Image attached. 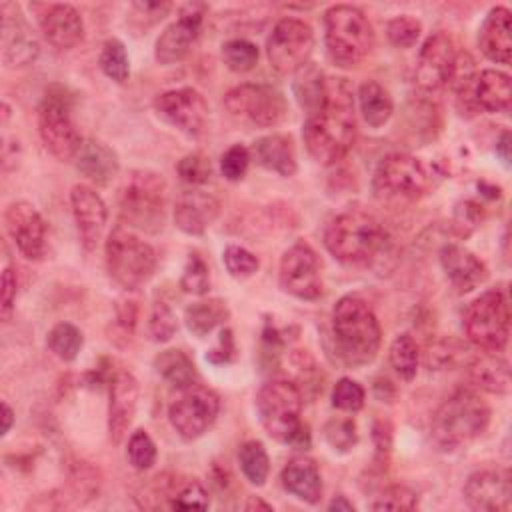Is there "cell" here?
I'll return each instance as SVG.
<instances>
[{
    "instance_id": "cell-49",
    "label": "cell",
    "mask_w": 512,
    "mask_h": 512,
    "mask_svg": "<svg viewBox=\"0 0 512 512\" xmlns=\"http://www.w3.org/2000/svg\"><path fill=\"white\" fill-rule=\"evenodd\" d=\"M176 328H178V324H176V316H174L172 308L166 302L156 300L154 306H152V312H150L152 340L154 342H168L174 336Z\"/></svg>"
},
{
    "instance_id": "cell-34",
    "label": "cell",
    "mask_w": 512,
    "mask_h": 512,
    "mask_svg": "<svg viewBox=\"0 0 512 512\" xmlns=\"http://www.w3.org/2000/svg\"><path fill=\"white\" fill-rule=\"evenodd\" d=\"M230 312H228V306L224 300L220 298H208V300H200V302H194L190 304L186 310H184V322H186V328L198 336V338H204L208 336L214 328H218L220 324H224L228 320Z\"/></svg>"
},
{
    "instance_id": "cell-57",
    "label": "cell",
    "mask_w": 512,
    "mask_h": 512,
    "mask_svg": "<svg viewBox=\"0 0 512 512\" xmlns=\"http://www.w3.org/2000/svg\"><path fill=\"white\" fill-rule=\"evenodd\" d=\"M496 154L502 158L504 164H510V132L504 130L496 142Z\"/></svg>"
},
{
    "instance_id": "cell-30",
    "label": "cell",
    "mask_w": 512,
    "mask_h": 512,
    "mask_svg": "<svg viewBox=\"0 0 512 512\" xmlns=\"http://www.w3.org/2000/svg\"><path fill=\"white\" fill-rule=\"evenodd\" d=\"M78 172L96 186H106L118 174V156L116 152L100 140L82 142L76 154Z\"/></svg>"
},
{
    "instance_id": "cell-48",
    "label": "cell",
    "mask_w": 512,
    "mask_h": 512,
    "mask_svg": "<svg viewBox=\"0 0 512 512\" xmlns=\"http://www.w3.org/2000/svg\"><path fill=\"white\" fill-rule=\"evenodd\" d=\"M210 504L206 488L198 480H188L178 486L170 508L176 510H206Z\"/></svg>"
},
{
    "instance_id": "cell-38",
    "label": "cell",
    "mask_w": 512,
    "mask_h": 512,
    "mask_svg": "<svg viewBox=\"0 0 512 512\" xmlns=\"http://www.w3.org/2000/svg\"><path fill=\"white\" fill-rule=\"evenodd\" d=\"M48 348L64 362H72L76 360L78 352L82 350L84 344V336L82 332L70 324V322H58L56 326H52V330L48 332L46 338Z\"/></svg>"
},
{
    "instance_id": "cell-37",
    "label": "cell",
    "mask_w": 512,
    "mask_h": 512,
    "mask_svg": "<svg viewBox=\"0 0 512 512\" xmlns=\"http://www.w3.org/2000/svg\"><path fill=\"white\" fill-rule=\"evenodd\" d=\"M390 364L394 372L404 380H412L416 376L420 364V348L410 334H400L394 338L390 344Z\"/></svg>"
},
{
    "instance_id": "cell-28",
    "label": "cell",
    "mask_w": 512,
    "mask_h": 512,
    "mask_svg": "<svg viewBox=\"0 0 512 512\" xmlns=\"http://www.w3.org/2000/svg\"><path fill=\"white\" fill-rule=\"evenodd\" d=\"M510 30H512V18L508 8L496 6L486 14L478 30V44L486 58L498 64H510V58H512Z\"/></svg>"
},
{
    "instance_id": "cell-20",
    "label": "cell",
    "mask_w": 512,
    "mask_h": 512,
    "mask_svg": "<svg viewBox=\"0 0 512 512\" xmlns=\"http://www.w3.org/2000/svg\"><path fill=\"white\" fill-rule=\"evenodd\" d=\"M456 54H458V48L448 34L444 32L432 34L424 42L418 56V64L414 72L416 84L424 92H436L440 88H446L448 74Z\"/></svg>"
},
{
    "instance_id": "cell-7",
    "label": "cell",
    "mask_w": 512,
    "mask_h": 512,
    "mask_svg": "<svg viewBox=\"0 0 512 512\" xmlns=\"http://www.w3.org/2000/svg\"><path fill=\"white\" fill-rule=\"evenodd\" d=\"M120 218L146 234H158L166 222V182L152 170H134L118 194Z\"/></svg>"
},
{
    "instance_id": "cell-3",
    "label": "cell",
    "mask_w": 512,
    "mask_h": 512,
    "mask_svg": "<svg viewBox=\"0 0 512 512\" xmlns=\"http://www.w3.org/2000/svg\"><path fill=\"white\" fill-rule=\"evenodd\" d=\"M324 246L342 264L366 266L386 254L388 236L374 216L362 210H346L326 226Z\"/></svg>"
},
{
    "instance_id": "cell-51",
    "label": "cell",
    "mask_w": 512,
    "mask_h": 512,
    "mask_svg": "<svg viewBox=\"0 0 512 512\" xmlns=\"http://www.w3.org/2000/svg\"><path fill=\"white\" fill-rule=\"evenodd\" d=\"M248 164H250V150L242 144H234L230 146L222 158H220V170H222V176L230 182H238L244 178L246 170H248Z\"/></svg>"
},
{
    "instance_id": "cell-31",
    "label": "cell",
    "mask_w": 512,
    "mask_h": 512,
    "mask_svg": "<svg viewBox=\"0 0 512 512\" xmlns=\"http://www.w3.org/2000/svg\"><path fill=\"white\" fill-rule=\"evenodd\" d=\"M252 156L262 168L270 172H276L286 178L296 174V150L290 136L268 134L258 138L252 146Z\"/></svg>"
},
{
    "instance_id": "cell-36",
    "label": "cell",
    "mask_w": 512,
    "mask_h": 512,
    "mask_svg": "<svg viewBox=\"0 0 512 512\" xmlns=\"http://www.w3.org/2000/svg\"><path fill=\"white\" fill-rule=\"evenodd\" d=\"M238 462L244 478L254 486H264L270 474V458L258 440H248L238 450Z\"/></svg>"
},
{
    "instance_id": "cell-55",
    "label": "cell",
    "mask_w": 512,
    "mask_h": 512,
    "mask_svg": "<svg viewBox=\"0 0 512 512\" xmlns=\"http://www.w3.org/2000/svg\"><path fill=\"white\" fill-rule=\"evenodd\" d=\"M170 8H172L170 2H134L132 4L134 14L140 18H146L148 24L162 20L170 12Z\"/></svg>"
},
{
    "instance_id": "cell-41",
    "label": "cell",
    "mask_w": 512,
    "mask_h": 512,
    "mask_svg": "<svg viewBox=\"0 0 512 512\" xmlns=\"http://www.w3.org/2000/svg\"><path fill=\"white\" fill-rule=\"evenodd\" d=\"M180 288L188 294L202 296L210 288V270L200 254H190L180 276Z\"/></svg>"
},
{
    "instance_id": "cell-43",
    "label": "cell",
    "mask_w": 512,
    "mask_h": 512,
    "mask_svg": "<svg viewBox=\"0 0 512 512\" xmlns=\"http://www.w3.org/2000/svg\"><path fill=\"white\" fill-rule=\"evenodd\" d=\"M126 456L136 470H148L156 462V444L146 430L132 432L126 448Z\"/></svg>"
},
{
    "instance_id": "cell-14",
    "label": "cell",
    "mask_w": 512,
    "mask_h": 512,
    "mask_svg": "<svg viewBox=\"0 0 512 512\" xmlns=\"http://www.w3.org/2000/svg\"><path fill=\"white\" fill-rule=\"evenodd\" d=\"M220 412V398L204 386H188L170 404L168 420L172 428L186 440H196L216 422Z\"/></svg>"
},
{
    "instance_id": "cell-1",
    "label": "cell",
    "mask_w": 512,
    "mask_h": 512,
    "mask_svg": "<svg viewBox=\"0 0 512 512\" xmlns=\"http://www.w3.org/2000/svg\"><path fill=\"white\" fill-rule=\"evenodd\" d=\"M302 138L308 154L324 166L336 164L350 152L356 140V110L346 78H324L320 100L306 112Z\"/></svg>"
},
{
    "instance_id": "cell-39",
    "label": "cell",
    "mask_w": 512,
    "mask_h": 512,
    "mask_svg": "<svg viewBox=\"0 0 512 512\" xmlns=\"http://www.w3.org/2000/svg\"><path fill=\"white\" fill-rule=\"evenodd\" d=\"M100 68L110 80H114L118 84H124L128 80L130 60H128L126 48L120 40H116V38L106 40V44L102 46V52H100Z\"/></svg>"
},
{
    "instance_id": "cell-21",
    "label": "cell",
    "mask_w": 512,
    "mask_h": 512,
    "mask_svg": "<svg viewBox=\"0 0 512 512\" xmlns=\"http://www.w3.org/2000/svg\"><path fill=\"white\" fill-rule=\"evenodd\" d=\"M74 222L82 246L90 252L96 248L108 220V208L102 196L88 184H76L70 192Z\"/></svg>"
},
{
    "instance_id": "cell-35",
    "label": "cell",
    "mask_w": 512,
    "mask_h": 512,
    "mask_svg": "<svg viewBox=\"0 0 512 512\" xmlns=\"http://www.w3.org/2000/svg\"><path fill=\"white\" fill-rule=\"evenodd\" d=\"M154 368L168 384L182 388V390L188 386H194L196 376H198L192 358L178 348L162 350L160 354H156Z\"/></svg>"
},
{
    "instance_id": "cell-11",
    "label": "cell",
    "mask_w": 512,
    "mask_h": 512,
    "mask_svg": "<svg viewBox=\"0 0 512 512\" xmlns=\"http://www.w3.org/2000/svg\"><path fill=\"white\" fill-rule=\"evenodd\" d=\"M226 110L254 126H278L286 114L288 104L280 90L266 84H238L224 96Z\"/></svg>"
},
{
    "instance_id": "cell-25",
    "label": "cell",
    "mask_w": 512,
    "mask_h": 512,
    "mask_svg": "<svg viewBox=\"0 0 512 512\" xmlns=\"http://www.w3.org/2000/svg\"><path fill=\"white\" fill-rule=\"evenodd\" d=\"M220 214V202L204 190H184L174 204L176 226L190 236L204 234Z\"/></svg>"
},
{
    "instance_id": "cell-46",
    "label": "cell",
    "mask_w": 512,
    "mask_h": 512,
    "mask_svg": "<svg viewBox=\"0 0 512 512\" xmlns=\"http://www.w3.org/2000/svg\"><path fill=\"white\" fill-rule=\"evenodd\" d=\"M366 392L352 378H340L332 390V406L344 412H358L364 406Z\"/></svg>"
},
{
    "instance_id": "cell-52",
    "label": "cell",
    "mask_w": 512,
    "mask_h": 512,
    "mask_svg": "<svg viewBox=\"0 0 512 512\" xmlns=\"http://www.w3.org/2000/svg\"><path fill=\"white\" fill-rule=\"evenodd\" d=\"M482 220V210L476 202L464 200L454 210V230L458 236H468Z\"/></svg>"
},
{
    "instance_id": "cell-9",
    "label": "cell",
    "mask_w": 512,
    "mask_h": 512,
    "mask_svg": "<svg viewBox=\"0 0 512 512\" xmlns=\"http://www.w3.org/2000/svg\"><path fill=\"white\" fill-rule=\"evenodd\" d=\"M432 174L428 166L412 156L394 152L384 156L374 172V192L388 202H412L428 192Z\"/></svg>"
},
{
    "instance_id": "cell-23",
    "label": "cell",
    "mask_w": 512,
    "mask_h": 512,
    "mask_svg": "<svg viewBox=\"0 0 512 512\" xmlns=\"http://www.w3.org/2000/svg\"><path fill=\"white\" fill-rule=\"evenodd\" d=\"M38 52V42L18 8L12 4L10 14L8 6L2 4V62L8 68H24L38 58Z\"/></svg>"
},
{
    "instance_id": "cell-6",
    "label": "cell",
    "mask_w": 512,
    "mask_h": 512,
    "mask_svg": "<svg viewBox=\"0 0 512 512\" xmlns=\"http://www.w3.org/2000/svg\"><path fill=\"white\" fill-rule=\"evenodd\" d=\"M324 42L336 66L354 68L370 54L374 28L360 8L336 4L324 12Z\"/></svg>"
},
{
    "instance_id": "cell-60",
    "label": "cell",
    "mask_w": 512,
    "mask_h": 512,
    "mask_svg": "<svg viewBox=\"0 0 512 512\" xmlns=\"http://www.w3.org/2000/svg\"><path fill=\"white\" fill-rule=\"evenodd\" d=\"M14 424V412L8 406V402H2V434L6 436Z\"/></svg>"
},
{
    "instance_id": "cell-40",
    "label": "cell",
    "mask_w": 512,
    "mask_h": 512,
    "mask_svg": "<svg viewBox=\"0 0 512 512\" xmlns=\"http://www.w3.org/2000/svg\"><path fill=\"white\" fill-rule=\"evenodd\" d=\"M258 46L250 40L244 38H234L228 40L222 46V58L224 64L232 70V72H248L258 64Z\"/></svg>"
},
{
    "instance_id": "cell-10",
    "label": "cell",
    "mask_w": 512,
    "mask_h": 512,
    "mask_svg": "<svg viewBox=\"0 0 512 512\" xmlns=\"http://www.w3.org/2000/svg\"><path fill=\"white\" fill-rule=\"evenodd\" d=\"M464 332L482 352H502L510 336V310L500 290H486L464 312Z\"/></svg>"
},
{
    "instance_id": "cell-27",
    "label": "cell",
    "mask_w": 512,
    "mask_h": 512,
    "mask_svg": "<svg viewBox=\"0 0 512 512\" xmlns=\"http://www.w3.org/2000/svg\"><path fill=\"white\" fill-rule=\"evenodd\" d=\"M440 264L450 284L462 294L474 290L488 278L486 264L476 254L458 244H446L440 250Z\"/></svg>"
},
{
    "instance_id": "cell-47",
    "label": "cell",
    "mask_w": 512,
    "mask_h": 512,
    "mask_svg": "<svg viewBox=\"0 0 512 512\" xmlns=\"http://www.w3.org/2000/svg\"><path fill=\"white\" fill-rule=\"evenodd\" d=\"M422 32V24L412 16H396L388 22V40L398 48H412Z\"/></svg>"
},
{
    "instance_id": "cell-22",
    "label": "cell",
    "mask_w": 512,
    "mask_h": 512,
    "mask_svg": "<svg viewBox=\"0 0 512 512\" xmlns=\"http://www.w3.org/2000/svg\"><path fill=\"white\" fill-rule=\"evenodd\" d=\"M464 100V108L484 112H506L512 100V82L506 72L482 70L474 76L470 88L458 96Z\"/></svg>"
},
{
    "instance_id": "cell-29",
    "label": "cell",
    "mask_w": 512,
    "mask_h": 512,
    "mask_svg": "<svg viewBox=\"0 0 512 512\" xmlns=\"http://www.w3.org/2000/svg\"><path fill=\"white\" fill-rule=\"evenodd\" d=\"M280 480L288 494H292L294 498H298L306 504H318L322 500L324 486H322L320 470H318L316 462L306 456L292 458L284 466Z\"/></svg>"
},
{
    "instance_id": "cell-50",
    "label": "cell",
    "mask_w": 512,
    "mask_h": 512,
    "mask_svg": "<svg viewBox=\"0 0 512 512\" xmlns=\"http://www.w3.org/2000/svg\"><path fill=\"white\" fill-rule=\"evenodd\" d=\"M176 170H178V176H180L184 182L192 184V186H200V184L208 182L210 176H212V164H210V160H208L204 154H198V152L186 154V156L178 162Z\"/></svg>"
},
{
    "instance_id": "cell-19",
    "label": "cell",
    "mask_w": 512,
    "mask_h": 512,
    "mask_svg": "<svg viewBox=\"0 0 512 512\" xmlns=\"http://www.w3.org/2000/svg\"><path fill=\"white\" fill-rule=\"evenodd\" d=\"M464 500L472 510L506 512L512 506V484L506 470H476L464 484Z\"/></svg>"
},
{
    "instance_id": "cell-12",
    "label": "cell",
    "mask_w": 512,
    "mask_h": 512,
    "mask_svg": "<svg viewBox=\"0 0 512 512\" xmlns=\"http://www.w3.org/2000/svg\"><path fill=\"white\" fill-rule=\"evenodd\" d=\"M38 132L44 148L58 160L76 158L82 138L70 114V102L64 94L48 92L38 108Z\"/></svg>"
},
{
    "instance_id": "cell-16",
    "label": "cell",
    "mask_w": 512,
    "mask_h": 512,
    "mask_svg": "<svg viewBox=\"0 0 512 512\" xmlns=\"http://www.w3.org/2000/svg\"><path fill=\"white\" fill-rule=\"evenodd\" d=\"M156 114L190 138H198L208 124V104L196 88H174L154 100Z\"/></svg>"
},
{
    "instance_id": "cell-18",
    "label": "cell",
    "mask_w": 512,
    "mask_h": 512,
    "mask_svg": "<svg viewBox=\"0 0 512 512\" xmlns=\"http://www.w3.org/2000/svg\"><path fill=\"white\" fill-rule=\"evenodd\" d=\"M4 226L26 260H40L46 252V222L30 202H12L4 212Z\"/></svg>"
},
{
    "instance_id": "cell-15",
    "label": "cell",
    "mask_w": 512,
    "mask_h": 512,
    "mask_svg": "<svg viewBox=\"0 0 512 512\" xmlns=\"http://www.w3.org/2000/svg\"><path fill=\"white\" fill-rule=\"evenodd\" d=\"M280 288L300 300H318L324 294L320 260L310 244L296 242L280 258Z\"/></svg>"
},
{
    "instance_id": "cell-44",
    "label": "cell",
    "mask_w": 512,
    "mask_h": 512,
    "mask_svg": "<svg viewBox=\"0 0 512 512\" xmlns=\"http://www.w3.org/2000/svg\"><path fill=\"white\" fill-rule=\"evenodd\" d=\"M222 260H224V266L230 272V276H234L238 280L250 278L260 266L258 258L250 250H246L242 246H236V244L226 246V250L222 254Z\"/></svg>"
},
{
    "instance_id": "cell-53",
    "label": "cell",
    "mask_w": 512,
    "mask_h": 512,
    "mask_svg": "<svg viewBox=\"0 0 512 512\" xmlns=\"http://www.w3.org/2000/svg\"><path fill=\"white\" fill-rule=\"evenodd\" d=\"M0 316L6 322L14 310L16 304V288H18V280H16V272L12 270V266H6L2 270V280H0Z\"/></svg>"
},
{
    "instance_id": "cell-5",
    "label": "cell",
    "mask_w": 512,
    "mask_h": 512,
    "mask_svg": "<svg viewBox=\"0 0 512 512\" xmlns=\"http://www.w3.org/2000/svg\"><path fill=\"white\" fill-rule=\"evenodd\" d=\"M256 410L264 430L278 442L294 448L310 446L308 426L302 424V392L290 380H270L256 396Z\"/></svg>"
},
{
    "instance_id": "cell-8",
    "label": "cell",
    "mask_w": 512,
    "mask_h": 512,
    "mask_svg": "<svg viewBox=\"0 0 512 512\" xmlns=\"http://www.w3.org/2000/svg\"><path fill=\"white\" fill-rule=\"evenodd\" d=\"M106 268L118 286L138 290L154 276L156 252L128 228L116 226L106 238Z\"/></svg>"
},
{
    "instance_id": "cell-42",
    "label": "cell",
    "mask_w": 512,
    "mask_h": 512,
    "mask_svg": "<svg viewBox=\"0 0 512 512\" xmlns=\"http://www.w3.org/2000/svg\"><path fill=\"white\" fill-rule=\"evenodd\" d=\"M372 510H414L418 508V494L404 486V484H392L376 496V500L370 504Z\"/></svg>"
},
{
    "instance_id": "cell-24",
    "label": "cell",
    "mask_w": 512,
    "mask_h": 512,
    "mask_svg": "<svg viewBox=\"0 0 512 512\" xmlns=\"http://www.w3.org/2000/svg\"><path fill=\"white\" fill-rule=\"evenodd\" d=\"M38 22L44 38L56 50H70L84 38V22L80 12L70 4H44Z\"/></svg>"
},
{
    "instance_id": "cell-56",
    "label": "cell",
    "mask_w": 512,
    "mask_h": 512,
    "mask_svg": "<svg viewBox=\"0 0 512 512\" xmlns=\"http://www.w3.org/2000/svg\"><path fill=\"white\" fill-rule=\"evenodd\" d=\"M136 324V306L134 302H122V306H118L116 310V328L120 330L122 338H130L132 330Z\"/></svg>"
},
{
    "instance_id": "cell-32",
    "label": "cell",
    "mask_w": 512,
    "mask_h": 512,
    "mask_svg": "<svg viewBox=\"0 0 512 512\" xmlns=\"http://www.w3.org/2000/svg\"><path fill=\"white\" fill-rule=\"evenodd\" d=\"M468 376L474 386L490 394H506L510 390V366L498 352H484L468 366Z\"/></svg>"
},
{
    "instance_id": "cell-54",
    "label": "cell",
    "mask_w": 512,
    "mask_h": 512,
    "mask_svg": "<svg viewBox=\"0 0 512 512\" xmlns=\"http://www.w3.org/2000/svg\"><path fill=\"white\" fill-rule=\"evenodd\" d=\"M234 352H236L234 338H232V332L226 328V330L220 332L218 346L206 354V360H210L214 364H224V362H230L234 358Z\"/></svg>"
},
{
    "instance_id": "cell-33",
    "label": "cell",
    "mask_w": 512,
    "mask_h": 512,
    "mask_svg": "<svg viewBox=\"0 0 512 512\" xmlns=\"http://www.w3.org/2000/svg\"><path fill=\"white\" fill-rule=\"evenodd\" d=\"M358 104H360V114L364 122L372 128L384 126L394 112V104L388 90L380 86L376 80H366L360 84Z\"/></svg>"
},
{
    "instance_id": "cell-59",
    "label": "cell",
    "mask_w": 512,
    "mask_h": 512,
    "mask_svg": "<svg viewBox=\"0 0 512 512\" xmlns=\"http://www.w3.org/2000/svg\"><path fill=\"white\" fill-rule=\"evenodd\" d=\"M244 510H248V512H254V510L270 512V510H274V508H272V504L264 502L262 498H258V496H250V498L246 500V504H244Z\"/></svg>"
},
{
    "instance_id": "cell-13",
    "label": "cell",
    "mask_w": 512,
    "mask_h": 512,
    "mask_svg": "<svg viewBox=\"0 0 512 512\" xmlns=\"http://www.w3.org/2000/svg\"><path fill=\"white\" fill-rule=\"evenodd\" d=\"M314 48L312 28L298 18H282L266 40V56L278 74H294L308 64Z\"/></svg>"
},
{
    "instance_id": "cell-2",
    "label": "cell",
    "mask_w": 512,
    "mask_h": 512,
    "mask_svg": "<svg viewBox=\"0 0 512 512\" xmlns=\"http://www.w3.org/2000/svg\"><path fill=\"white\" fill-rule=\"evenodd\" d=\"M332 336L336 354L346 366H366L376 358L382 334L370 304L348 294L332 310Z\"/></svg>"
},
{
    "instance_id": "cell-17",
    "label": "cell",
    "mask_w": 512,
    "mask_h": 512,
    "mask_svg": "<svg viewBox=\"0 0 512 512\" xmlns=\"http://www.w3.org/2000/svg\"><path fill=\"white\" fill-rule=\"evenodd\" d=\"M204 12L206 6L200 2H188L178 10V18L166 26L156 40L154 58L160 64H174L190 52L194 40L200 34Z\"/></svg>"
},
{
    "instance_id": "cell-58",
    "label": "cell",
    "mask_w": 512,
    "mask_h": 512,
    "mask_svg": "<svg viewBox=\"0 0 512 512\" xmlns=\"http://www.w3.org/2000/svg\"><path fill=\"white\" fill-rule=\"evenodd\" d=\"M328 510H330V512H354L356 508H354V504H352L346 496L340 494V496H334V498H332V502L328 504Z\"/></svg>"
},
{
    "instance_id": "cell-26",
    "label": "cell",
    "mask_w": 512,
    "mask_h": 512,
    "mask_svg": "<svg viewBox=\"0 0 512 512\" xmlns=\"http://www.w3.org/2000/svg\"><path fill=\"white\" fill-rule=\"evenodd\" d=\"M138 380L130 372H118L110 386V404H108V432L114 444H118L136 414L138 408Z\"/></svg>"
},
{
    "instance_id": "cell-4",
    "label": "cell",
    "mask_w": 512,
    "mask_h": 512,
    "mask_svg": "<svg viewBox=\"0 0 512 512\" xmlns=\"http://www.w3.org/2000/svg\"><path fill=\"white\" fill-rule=\"evenodd\" d=\"M490 424V406L474 390L460 388L448 396L432 416V442L452 452L478 438Z\"/></svg>"
},
{
    "instance_id": "cell-45",
    "label": "cell",
    "mask_w": 512,
    "mask_h": 512,
    "mask_svg": "<svg viewBox=\"0 0 512 512\" xmlns=\"http://www.w3.org/2000/svg\"><path fill=\"white\" fill-rule=\"evenodd\" d=\"M324 436L328 444L338 452H348L358 442L356 424L352 418H332L324 426Z\"/></svg>"
}]
</instances>
